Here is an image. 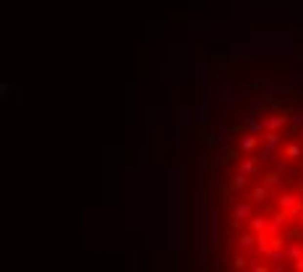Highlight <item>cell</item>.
<instances>
[{
  "label": "cell",
  "instance_id": "52a82bcc",
  "mask_svg": "<svg viewBox=\"0 0 303 272\" xmlns=\"http://www.w3.org/2000/svg\"><path fill=\"white\" fill-rule=\"evenodd\" d=\"M298 155H301V147H295V144L287 147V157H298Z\"/></svg>",
  "mask_w": 303,
  "mask_h": 272
},
{
  "label": "cell",
  "instance_id": "ba28073f",
  "mask_svg": "<svg viewBox=\"0 0 303 272\" xmlns=\"http://www.w3.org/2000/svg\"><path fill=\"white\" fill-rule=\"evenodd\" d=\"M240 246H254V238L251 236H243V238H240Z\"/></svg>",
  "mask_w": 303,
  "mask_h": 272
},
{
  "label": "cell",
  "instance_id": "3957f363",
  "mask_svg": "<svg viewBox=\"0 0 303 272\" xmlns=\"http://www.w3.org/2000/svg\"><path fill=\"white\" fill-rule=\"evenodd\" d=\"M251 228H256V230H264V228H269L267 217H254V220H251Z\"/></svg>",
  "mask_w": 303,
  "mask_h": 272
},
{
  "label": "cell",
  "instance_id": "8992f818",
  "mask_svg": "<svg viewBox=\"0 0 303 272\" xmlns=\"http://www.w3.org/2000/svg\"><path fill=\"white\" fill-rule=\"evenodd\" d=\"M254 168H256V160H248V162L240 165V173H251Z\"/></svg>",
  "mask_w": 303,
  "mask_h": 272
},
{
  "label": "cell",
  "instance_id": "7a4b0ae2",
  "mask_svg": "<svg viewBox=\"0 0 303 272\" xmlns=\"http://www.w3.org/2000/svg\"><path fill=\"white\" fill-rule=\"evenodd\" d=\"M248 215H251V207H248V204H238L236 212H233V217H236V220H240V217H248Z\"/></svg>",
  "mask_w": 303,
  "mask_h": 272
},
{
  "label": "cell",
  "instance_id": "6da1fadb",
  "mask_svg": "<svg viewBox=\"0 0 303 272\" xmlns=\"http://www.w3.org/2000/svg\"><path fill=\"white\" fill-rule=\"evenodd\" d=\"M280 207H282V209L298 207V196H295V194H282V196H280Z\"/></svg>",
  "mask_w": 303,
  "mask_h": 272
},
{
  "label": "cell",
  "instance_id": "30bf717a",
  "mask_svg": "<svg viewBox=\"0 0 303 272\" xmlns=\"http://www.w3.org/2000/svg\"><path fill=\"white\" fill-rule=\"evenodd\" d=\"M295 267H298V270H303V256H298V262H295Z\"/></svg>",
  "mask_w": 303,
  "mask_h": 272
},
{
  "label": "cell",
  "instance_id": "9c48e42d",
  "mask_svg": "<svg viewBox=\"0 0 303 272\" xmlns=\"http://www.w3.org/2000/svg\"><path fill=\"white\" fill-rule=\"evenodd\" d=\"M277 183V176H267V186L272 188V186H275Z\"/></svg>",
  "mask_w": 303,
  "mask_h": 272
},
{
  "label": "cell",
  "instance_id": "277c9868",
  "mask_svg": "<svg viewBox=\"0 0 303 272\" xmlns=\"http://www.w3.org/2000/svg\"><path fill=\"white\" fill-rule=\"evenodd\" d=\"M254 144H256V139H254V134H248V136H243V141H240V147H243V149H246V152H248V149H254Z\"/></svg>",
  "mask_w": 303,
  "mask_h": 272
},
{
  "label": "cell",
  "instance_id": "5b68a950",
  "mask_svg": "<svg viewBox=\"0 0 303 272\" xmlns=\"http://www.w3.org/2000/svg\"><path fill=\"white\" fill-rule=\"evenodd\" d=\"M264 199H267V188H256V191H254V202H264Z\"/></svg>",
  "mask_w": 303,
  "mask_h": 272
}]
</instances>
